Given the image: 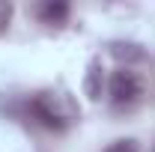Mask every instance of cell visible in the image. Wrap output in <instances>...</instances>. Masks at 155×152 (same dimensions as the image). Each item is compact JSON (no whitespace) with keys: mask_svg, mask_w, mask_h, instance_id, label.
Segmentation results:
<instances>
[{"mask_svg":"<svg viewBox=\"0 0 155 152\" xmlns=\"http://www.w3.org/2000/svg\"><path fill=\"white\" fill-rule=\"evenodd\" d=\"M30 111L39 122L51 131H66L69 122L78 119V107L66 98L63 93H39L30 101Z\"/></svg>","mask_w":155,"mask_h":152,"instance_id":"cell-1","label":"cell"},{"mask_svg":"<svg viewBox=\"0 0 155 152\" xmlns=\"http://www.w3.org/2000/svg\"><path fill=\"white\" fill-rule=\"evenodd\" d=\"M140 93H143V84L131 69H116L110 75V101H114V107L134 104L140 98Z\"/></svg>","mask_w":155,"mask_h":152,"instance_id":"cell-2","label":"cell"},{"mask_svg":"<svg viewBox=\"0 0 155 152\" xmlns=\"http://www.w3.org/2000/svg\"><path fill=\"white\" fill-rule=\"evenodd\" d=\"M104 90V69H101V60H90L87 66V78H84V93L90 95V101H98Z\"/></svg>","mask_w":155,"mask_h":152,"instance_id":"cell-3","label":"cell"},{"mask_svg":"<svg viewBox=\"0 0 155 152\" xmlns=\"http://www.w3.org/2000/svg\"><path fill=\"white\" fill-rule=\"evenodd\" d=\"M39 18L45 21V24H63V21L69 18V3H63V0H48V3H42V6H39Z\"/></svg>","mask_w":155,"mask_h":152,"instance_id":"cell-4","label":"cell"},{"mask_svg":"<svg viewBox=\"0 0 155 152\" xmlns=\"http://www.w3.org/2000/svg\"><path fill=\"white\" fill-rule=\"evenodd\" d=\"M110 51H114L116 60H143V51L137 45H128V42H114Z\"/></svg>","mask_w":155,"mask_h":152,"instance_id":"cell-5","label":"cell"},{"mask_svg":"<svg viewBox=\"0 0 155 152\" xmlns=\"http://www.w3.org/2000/svg\"><path fill=\"white\" fill-rule=\"evenodd\" d=\"M104 152H137V143L131 140V137H122V140H114Z\"/></svg>","mask_w":155,"mask_h":152,"instance_id":"cell-6","label":"cell"},{"mask_svg":"<svg viewBox=\"0 0 155 152\" xmlns=\"http://www.w3.org/2000/svg\"><path fill=\"white\" fill-rule=\"evenodd\" d=\"M9 21H12V3H3V0H0V33L6 30Z\"/></svg>","mask_w":155,"mask_h":152,"instance_id":"cell-7","label":"cell"}]
</instances>
